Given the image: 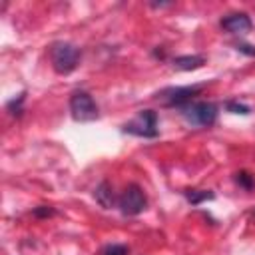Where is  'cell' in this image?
<instances>
[{
    "instance_id": "obj_12",
    "label": "cell",
    "mask_w": 255,
    "mask_h": 255,
    "mask_svg": "<svg viewBox=\"0 0 255 255\" xmlns=\"http://www.w3.org/2000/svg\"><path fill=\"white\" fill-rule=\"evenodd\" d=\"M225 108L231 112V114H241V116H247L251 110H249V106H245V104H239V102H227L225 104Z\"/></svg>"
},
{
    "instance_id": "obj_8",
    "label": "cell",
    "mask_w": 255,
    "mask_h": 255,
    "mask_svg": "<svg viewBox=\"0 0 255 255\" xmlns=\"http://www.w3.org/2000/svg\"><path fill=\"white\" fill-rule=\"evenodd\" d=\"M205 58L203 56H177L173 60V68L175 70H195L199 66H203Z\"/></svg>"
},
{
    "instance_id": "obj_6",
    "label": "cell",
    "mask_w": 255,
    "mask_h": 255,
    "mask_svg": "<svg viewBox=\"0 0 255 255\" xmlns=\"http://www.w3.org/2000/svg\"><path fill=\"white\" fill-rule=\"evenodd\" d=\"M201 90V86H183V88H167L161 92V102L165 106H177L183 108L185 104H189L193 100V96Z\"/></svg>"
},
{
    "instance_id": "obj_9",
    "label": "cell",
    "mask_w": 255,
    "mask_h": 255,
    "mask_svg": "<svg viewBox=\"0 0 255 255\" xmlns=\"http://www.w3.org/2000/svg\"><path fill=\"white\" fill-rule=\"evenodd\" d=\"M96 199L100 201L102 207H112L114 205V189L108 181L100 183V187L96 189Z\"/></svg>"
},
{
    "instance_id": "obj_7",
    "label": "cell",
    "mask_w": 255,
    "mask_h": 255,
    "mask_svg": "<svg viewBox=\"0 0 255 255\" xmlns=\"http://www.w3.org/2000/svg\"><path fill=\"white\" fill-rule=\"evenodd\" d=\"M251 18L243 12H237V14H229L221 20V28L231 32V34H243V32H249L251 30Z\"/></svg>"
},
{
    "instance_id": "obj_15",
    "label": "cell",
    "mask_w": 255,
    "mask_h": 255,
    "mask_svg": "<svg viewBox=\"0 0 255 255\" xmlns=\"http://www.w3.org/2000/svg\"><path fill=\"white\" fill-rule=\"evenodd\" d=\"M237 50H241V52H245V54H249V56H255V48H253V46L243 44V46H237Z\"/></svg>"
},
{
    "instance_id": "obj_10",
    "label": "cell",
    "mask_w": 255,
    "mask_h": 255,
    "mask_svg": "<svg viewBox=\"0 0 255 255\" xmlns=\"http://www.w3.org/2000/svg\"><path fill=\"white\" fill-rule=\"evenodd\" d=\"M185 197L189 199L191 205H199L201 201L213 199V191H209V189H189V191H185Z\"/></svg>"
},
{
    "instance_id": "obj_5",
    "label": "cell",
    "mask_w": 255,
    "mask_h": 255,
    "mask_svg": "<svg viewBox=\"0 0 255 255\" xmlns=\"http://www.w3.org/2000/svg\"><path fill=\"white\" fill-rule=\"evenodd\" d=\"M118 205H120V209H122L124 215H137V213H141L145 209L147 199H145V193L141 191L139 185L129 183L122 191V195L118 199Z\"/></svg>"
},
{
    "instance_id": "obj_3",
    "label": "cell",
    "mask_w": 255,
    "mask_h": 255,
    "mask_svg": "<svg viewBox=\"0 0 255 255\" xmlns=\"http://www.w3.org/2000/svg\"><path fill=\"white\" fill-rule=\"evenodd\" d=\"M124 131L137 137H155L157 135V114L153 110H141L133 120L124 124Z\"/></svg>"
},
{
    "instance_id": "obj_2",
    "label": "cell",
    "mask_w": 255,
    "mask_h": 255,
    "mask_svg": "<svg viewBox=\"0 0 255 255\" xmlns=\"http://www.w3.org/2000/svg\"><path fill=\"white\" fill-rule=\"evenodd\" d=\"M50 60L58 74H70L80 60V50L68 42H56L50 48Z\"/></svg>"
},
{
    "instance_id": "obj_11",
    "label": "cell",
    "mask_w": 255,
    "mask_h": 255,
    "mask_svg": "<svg viewBox=\"0 0 255 255\" xmlns=\"http://www.w3.org/2000/svg\"><path fill=\"white\" fill-rule=\"evenodd\" d=\"M128 253H129L128 245H120V243H112L102 249V255H128Z\"/></svg>"
},
{
    "instance_id": "obj_4",
    "label": "cell",
    "mask_w": 255,
    "mask_h": 255,
    "mask_svg": "<svg viewBox=\"0 0 255 255\" xmlns=\"http://www.w3.org/2000/svg\"><path fill=\"white\" fill-rule=\"evenodd\" d=\"M70 112L76 122H92L98 118V106L88 92H74L70 98Z\"/></svg>"
},
{
    "instance_id": "obj_14",
    "label": "cell",
    "mask_w": 255,
    "mask_h": 255,
    "mask_svg": "<svg viewBox=\"0 0 255 255\" xmlns=\"http://www.w3.org/2000/svg\"><path fill=\"white\" fill-rule=\"evenodd\" d=\"M24 102V94H20L18 96V100H12L10 104H8V110L12 112V114H20V104Z\"/></svg>"
},
{
    "instance_id": "obj_16",
    "label": "cell",
    "mask_w": 255,
    "mask_h": 255,
    "mask_svg": "<svg viewBox=\"0 0 255 255\" xmlns=\"http://www.w3.org/2000/svg\"><path fill=\"white\" fill-rule=\"evenodd\" d=\"M34 213H36V215H52L54 211H52V209H48V207H44V209H36Z\"/></svg>"
},
{
    "instance_id": "obj_13",
    "label": "cell",
    "mask_w": 255,
    "mask_h": 255,
    "mask_svg": "<svg viewBox=\"0 0 255 255\" xmlns=\"http://www.w3.org/2000/svg\"><path fill=\"white\" fill-rule=\"evenodd\" d=\"M237 181H239V183H241L243 187H247V189H249V187L253 185V177H251L249 173H245V171L237 173Z\"/></svg>"
},
{
    "instance_id": "obj_1",
    "label": "cell",
    "mask_w": 255,
    "mask_h": 255,
    "mask_svg": "<svg viewBox=\"0 0 255 255\" xmlns=\"http://www.w3.org/2000/svg\"><path fill=\"white\" fill-rule=\"evenodd\" d=\"M179 110L187 124L201 126V128L213 126L217 120V114H219V108L213 102H189Z\"/></svg>"
}]
</instances>
